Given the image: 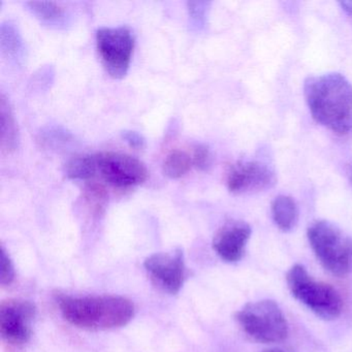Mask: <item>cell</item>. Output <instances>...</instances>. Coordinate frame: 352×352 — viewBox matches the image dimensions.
I'll use <instances>...</instances> for the list:
<instances>
[{
  "mask_svg": "<svg viewBox=\"0 0 352 352\" xmlns=\"http://www.w3.org/2000/svg\"><path fill=\"white\" fill-rule=\"evenodd\" d=\"M304 96L313 119L340 135L352 133V85L341 74L307 78Z\"/></svg>",
  "mask_w": 352,
  "mask_h": 352,
  "instance_id": "cell-1",
  "label": "cell"
},
{
  "mask_svg": "<svg viewBox=\"0 0 352 352\" xmlns=\"http://www.w3.org/2000/svg\"><path fill=\"white\" fill-rule=\"evenodd\" d=\"M57 305L74 327L104 331L124 327L135 316V305L120 296H72L59 294Z\"/></svg>",
  "mask_w": 352,
  "mask_h": 352,
  "instance_id": "cell-2",
  "label": "cell"
},
{
  "mask_svg": "<svg viewBox=\"0 0 352 352\" xmlns=\"http://www.w3.org/2000/svg\"><path fill=\"white\" fill-rule=\"evenodd\" d=\"M308 240L319 263L333 275L343 277L352 272V238L327 220L313 222Z\"/></svg>",
  "mask_w": 352,
  "mask_h": 352,
  "instance_id": "cell-3",
  "label": "cell"
},
{
  "mask_svg": "<svg viewBox=\"0 0 352 352\" xmlns=\"http://www.w3.org/2000/svg\"><path fill=\"white\" fill-rule=\"evenodd\" d=\"M286 281L292 296L317 316L331 320L341 314L343 300L339 292L329 284L315 281L302 265H294L286 275Z\"/></svg>",
  "mask_w": 352,
  "mask_h": 352,
  "instance_id": "cell-4",
  "label": "cell"
},
{
  "mask_svg": "<svg viewBox=\"0 0 352 352\" xmlns=\"http://www.w3.org/2000/svg\"><path fill=\"white\" fill-rule=\"evenodd\" d=\"M236 320L247 336L261 343H279L287 338V320L274 300L247 304L236 312Z\"/></svg>",
  "mask_w": 352,
  "mask_h": 352,
  "instance_id": "cell-5",
  "label": "cell"
},
{
  "mask_svg": "<svg viewBox=\"0 0 352 352\" xmlns=\"http://www.w3.org/2000/svg\"><path fill=\"white\" fill-rule=\"evenodd\" d=\"M96 47L109 75L115 79L124 77L135 49L131 30L126 26L100 28L96 32Z\"/></svg>",
  "mask_w": 352,
  "mask_h": 352,
  "instance_id": "cell-6",
  "label": "cell"
},
{
  "mask_svg": "<svg viewBox=\"0 0 352 352\" xmlns=\"http://www.w3.org/2000/svg\"><path fill=\"white\" fill-rule=\"evenodd\" d=\"M98 164L104 180L117 188L137 186L149 176L145 164L129 154L104 152L98 154Z\"/></svg>",
  "mask_w": 352,
  "mask_h": 352,
  "instance_id": "cell-7",
  "label": "cell"
},
{
  "mask_svg": "<svg viewBox=\"0 0 352 352\" xmlns=\"http://www.w3.org/2000/svg\"><path fill=\"white\" fill-rule=\"evenodd\" d=\"M36 314V306L30 300H3L0 305V333L3 341L14 346L28 343L32 337Z\"/></svg>",
  "mask_w": 352,
  "mask_h": 352,
  "instance_id": "cell-8",
  "label": "cell"
},
{
  "mask_svg": "<svg viewBox=\"0 0 352 352\" xmlns=\"http://www.w3.org/2000/svg\"><path fill=\"white\" fill-rule=\"evenodd\" d=\"M226 187L234 195H247L267 190L277 182L271 166L257 160H241L226 173Z\"/></svg>",
  "mask_w": 352,
  "mask_h": 352,
  "instance_id": "cell-9",
  "label": "cell"
},
{
  "mask_svg": "<svg viewBox=\"0 0 352 352\" xmlns=\"http://www.w3.org/2000/svg\"><path fill=\"white\" fill-rule=\"evenodd\" d=\"M144 267L152 281L170 294H178L186 279L184 254L180 249L152 254L146 258Z\"/></svg>",
  "mask_w": 352,
  "mask_h": 352,
  "instance_id": "cell-10",
  "label": "cell"
},
{
  "mask_svg": "<svg viewBox=\"0 0 352 352\" xmlns=\"http://www.w3.org/2000/svg\"><path fill=\"white\" fill-rule=\"evenodd\" d=\"M251 236V228L241 220L224 223L213 239V249L222 261L236 263L242 258Z\"/></svg>",
  "mask_w": 352,
  "mask_h": 352,
  "instance_id": "cell-11",
  "label": "cell"
},
{
  "mask_svg": "<svg viewBox=\"0 0 352 352\" xmlns=\"http://www.w3.org/2000/svg\"><path fill=\"white\" fill-rule=\"evenodd\" d=\"M19 145V133L10 102L0 96V147L5 153L15 151Z\"/></svg>",
  "mask_w": 352,
  "mask_h": 352,
  "instance_id": "cell-12",
  "label": "cell"
},
{
  "mask_svg": "<svg viewBox=\"0 0 352 352\" xmlns=\"http://www.w3.org/2000/svg\"><path fill=\"white\" fill-rule=\"evenodd\" d=\"M272 217L276 226L289 232L298 221V208L296 201L288 195H278L272 203Z\"/></svg>",
  "mask_w": 352,
  "mask_h": 352,
  "instance_id": "cell-13",
  "label": "cell"
},
{
  "mask_svg": "<svg viewBox=\"0 0 352 352\" xmlns=\"http://www.w3.org/2000/svg\"><path fill=\"white\" fill-rule=\"evenodd\" d=\"M98 172V154L76 156L67 162L65 168V174L74 180H89Z\"/></svg>",
  "mask_w": 352,
  "mask_h": 352,
  "instance_id": "cell-14",
  "label": "cell"
},
{
  "mask_svg": "<svg viewBox=\"0 0 352 352\" xmlns=\"http://www.w3.org/2000/svg\"><path fill=\"white\" fill-rule=\"evenodd\" d=\"M0 44L1 50L8 56L20 59L23 55V43L21 36L12 22H6L0 28Z\"/></svg>",
  "mask_w": 352,
  "mask_h": 352,
  "instance_id": "cell-15",
  "label": "cell"
},
{
  "mask_svg": "<svg viewBox=\"0 0 352 352\" xmlns=\"http://www.w3.org/2000/svg\"><path fill=\"white\" fill-rule=\"evenodd\" d=\"M193 166L192 155L183 150H174L164 162V173L168 178L178 179L186 175Z\"/></svg>",
  "mask_w": 352,
  "mask_h": 352,
  "instance_id": "cell-16",
  "label": "cell"
},
{
  "mask_svg": "<svg viewBox=\"0 0 352 352\" xmlns=\"http://www.w3.org/2000/svg\"><path fill=\"white\" fill-rule=\"evenodd\" d=\"M26 5L38 19L46 23H60L65 18V8L55 1H30Z\"/></svg>",
  "mask_w": 352,
  "mask_h": 352,
  "instance_id": "cell-17",
  "label": "cell"
},
{
  "mask_svg": "<svg viewBox=\"0 0 352 352\" xmlns=\"http://www.w3.org/2000/svg\"><path fill=\"white\" fill-rule=\"evenodd\" d=\"M86 203L96 215H100L104 212L108 201V192L102 184L98 183H90L86 186L84 192Z\"/></svg>",
  "mask_w": 352,
  "mask_h": 352,
  "instance_id": "cell-18",
  "label": "cell"
},
{
  "mask_svg": "<svg viewBox=\"0 0 352 352\" xmlns=\"http://www.w3.org/2000/svg\"><path fill=\"white\" fill-rule=\"evenodd\" d=\"M71 139V135L67 131L60 129H49L41 133V143L50 147H59L63 144L67 143Z\"/></svg>",
  "mask_w": 352,
  "mask_h": 352,
  "instance_id": "cell-19",
  "label": "cell"
},
{
  "mask_svg": "<svg viewBox=\"0 0 352 352\" xmlns=\"http://www.w3.org/2000/svg\"><path fill=\"white\" fill-rule=\"evenodd\" d=\"M208 6H209V3H204V1H190V3H187L191 23L195 28H201L205 25Z\"/></svg>",
  "mask_w": 352,
  "mask_h": 352,
  "instance_id": "cell-20",
  "label": "cell"
},
{
  "mask_svg": "<svg viewBox=\"0 0 352 352\" xmlns=\"http://www.w3.org/2000/svg\"><path fill=\"white\" fill-rule=\"evenodd\" d=\"M15 280V267L11 257L6 251L5 247H1V280L0 283L3 286H9Z\"/></svg>",
  "mask_w": 352,
  "mask_h": 352,
  "instance_id": "cell-21",
  "label": "cell"
},
{
  "mask_svg": "<svg viewBox=\"0 0 352 352\" xmlns=\"http://www.w3.org/2000/svg\"><path fill=\"white\" fill-rule=\"evenodd\" d=\"M193 166L199 170H205L211 166L212 156L207 146L197 144L192 149Z\"/></svg>",
  "mask_w": 352,
  "mask_h": 352,
  "instance_id": "cell-22",
  "label": "cell"
},
{
  "mask_svg": "<svg viewBox=\"0 0 352 352\" xmlns=\"http://www.w3.org/2000/svg\"><path fill=\"white\" fill-rule=\"evenodd\" d=\"M121 137L133 149H143L146 146L145 138L138 131H124L121 133Z\"/></svg>",
  "mask_w": 352,
  "mask_h": 352,
  "instance_id": "cell-23",
  "label": "cell"
},
{
  "mask_svg": "<svg viewBox=\"0 0 352 352\" xmlns=\"http://www.w3.org/2000/svg\"><path fill=\"white\" fill-rule=\"evenodd\" d=\"M339 6L347 15L352 16V1H341Z\"/></svg>",
  "mask_w": 352,
  "mask_h": 352,
  "instance_id": "cell-24",
  "label": "cell"
},
{
  "mask_svg": "<svg viewBox=\"0 0 352 352\" xmlns=\"http://www.w3.org/2000/svg\"><path fill=\"white\" fill-rule=\"evenodd\" d=\"M263 352H285L284 350L280 349V348H269V349H265Z\"/></svg>",
  "mask_w": 352,
  "mask_h": 352,
  "instance_id": "cell-25",
  "label": "cell"
},
{
  "mask_svg": "<svg viewBox=\"0 0 352 352\" xmlns=\"http://www.w3.org/2000/svg\"><path fill=\"white\" fill-rule=\"evenodd\" d=\"M351 180H352V175H351Z\"/></svg>",
  "mask_w": 352,
  "mask_h": 352,
  "instance_id": "cell-26",
  "label": "cell"
}]
</instances>
